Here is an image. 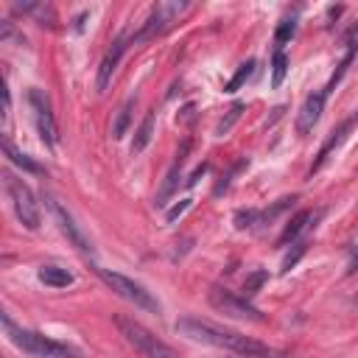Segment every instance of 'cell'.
I'll use <instances>...</instances> for the list:
<instances>
[{
  "label": "cell",
  "mask_w": 358,
  "mask_h": 358,
  "mask_svg": "<svg viewBox=\"0 0 358 358\" xmlns=\"http://www.w3.org/2000/svg\"><path fill=\"white\" fill-rule=\"evenodd\" d=\"M176 333L179 336H187L193 341H201V344H210V347H221V350H229L235 355H280L277 350H271L268 344L263 341H255L249 336H241L235 330H224L213 322H201L196 316H182L176 322Z\"/></svg>",
  "instance_id": "1"
},
{
  "label": "cell",
  "mask_w": 358,
  "mask_h": 358,
  "mask_svg": "<svg viewBox=\"0 0 358 358\" xmlns=\"http://www.w3.org/2000/svg\"><path fill=\"white\" fill-rule=\"evenodd\" d=\"M3 327H6V336L28 355H36V358H84L76 347L64 344V341H56L50 336H42L36 330H25V327H17L11 322L8 313H3Z\"/></svg>",
  "instance_id": "2"
},
{
  "label": "cell",
  "mask_w": 358,
  "mask_h": 358,
  "mask_svg": "<svg viewBox=\"0 0 358 358\" xmlns=\"http://www.w3.org/2000/svg\"><path fill=\"white\" fill-rule=\"evenodd\" d=\"M115 324L120 330V336L143 355V358H179V352L165 344L162 338H157L148 327H143L140 322H134L131 316H115Z\"/></svg>",
  "instance_id": "3"
},
{
  "label": "cell",
  "mask_w": 358,
  "mask_h": 358,
  "mask_svg": "<svg viewBox=\"0 0 358 358\" xmlns=\"http://www.w3.org/2000/svg\"><path fill=\"white\" fill-rule=\"evenodd\" d=\"M3 185H6V193H8V199H11V207H14L17 218H20V224H22L25 229H39L42 213H39V204H36L31 187H28L22 179H17L11 171L3 173Z\"/></svg>",
  "instance_id": "4"
},
{
  "label": "cell",
  "mask_w": 358,
  "mask_h": 358,
  "mask_svg": "<svg viewBox=\"0 0 358 358\" xmlns=\"http://www.w3.org/2000/svg\"><path fill=\"white\" fill-rule=\"evenodd\" d=\"M98 277L126 302H131L134 308H143V310H151V313H159V302L151 296V291H145V285L134 282L131 277L126 274H117V271H109V268H95Z\"/></svg>",
  "instance_id": "5"
},
{
  "label": "cell",
  "mask_w": 358,
  "mask_h": 358,
  "mask_svg": "<svg viewBox=\"0 0 358 358\" xmlns=\"http://www.w3.org/2000/svg\"><path fill=\"white\" fill-rule=\"evenodd\" d=\"M182 11H187V3H185V0H162V3H157V6L151 8V14H148L145 25L134 34V42H143V39H151V36L168 31L171 22H173Z\"/></svg>",
  "instance_id": "6"
},
{
  "label": "cell",
  "mask_w": 358,
  "mask_h": 358,
  "mask_svg": "<svg viewBox=\"0 0 358 358\" xmlns=\"http://www.w3.org/2000/svg\"><path fill=\"white\" fill-rule=\"evenodd\" d=\"M210 305H213L215 310H221L224 316H232V319L263 322V313H260L246 296H238V294L224 291V288H213V291H210Z\"/></svg>",
  "instance_id": "7"
},
{
  "label": "cell",
  "mask_w": 358,
  "mask_h": 358,
  "mask_svg": "<svg viewBox=\"0 0 358 358\" xmlns=\"http://www.w3.org/2000/svg\"><path fill=\"white\" fill-rule=\"evenodd\" d=\"M28 103L34 109V120H36V131L42 137L45 145H56V120H53V112H50V101L42 90H31L28 92Z\"/></svg>",
  "instance_id": "8"
},
{
  "label": "cell",
  "mask_w": 358,
  "mask_h": 358,
  "mask_svg": "<svg viewBox=\"0 0 358 358\" xmlns=\"http://www.w3.org/2000/svg\"><path fill=\"white\" fill-rule=\"evenodd\" d=\"M45 204H48V210L53 213V218H56V224H59V229H62V235L78 249V252H92V246H90V241L84 238V232L78 229V224L73 221V215L56 201V199H50V196H45Z\"/></svg>",
  "instance_id": "9"
},
{
  "label": "cell",
  "mask_w": 358,
  "mask_h": 358,
  "mask_svg": "<svg viewBox=\"0 0 358 358\" xmlns=\"http://www.w3.org/2000/svg\"><path fill=\"white\" fill-rule=\"evenodd\" d=\"M187 151H190V140H185V143L179 145V151H176V157H173V165L168 168L165 182H162V187H159V193H157V199H154V204H157V207H165V204H168V199L176 193L179 179H182V165H185V159H187Z\"/></svg>",
  "instance_id": "10"
},
{
  "label": "cell",
  "mask_w": 358,
  "mask_h": 358,
  "mask_svg": "<svg viewBox=\"0 0 358 358\" xmlns=\"http://www.w3.org/2000/svg\"><path fill=\"white\" fill-rule=\"evenodd\" d=\"M324 98H327V92H324V90L310 92V95L305 98V103L299 106V115H296V131H299V134L313 131V126H316V123H319V117H322Z\"/></svg>",
  "instance_id": "11"
},
{
  "label": "cell",
  "mask_w": 358,
  "mask_h": 358,
  "mask_svg": "<svg viewBox=\"0 0 358 358\" xmlns=\"http://www.w3.org/2000/svg\"><path fill=\"white\" fill-rule=\"evenodd\" d=\"M355 123H358V112H352L347 120H341V123H338V129H333V131H330V137H327V140H324V145L319 148V157H316V159H313V165H310V173H316V171L324 165V159H327V157H330V154H333V151L347 140V134L355 129Z\"/></svg>",
  "instance_id": "12"
},
{
  "label": "cell",
  "mask_w": 358,
  "mask_h": 358,
  "mask_svg": "<svg viewBox=\"0 0 358 358\" xmlns=\"http://www.w3.org/2000/svg\"><path fill=\"white\" fill-rule=\"evenodd\" d=\"M123 50H126V36H117V39L112 42V48L103 53V59H101V64H98V81H95L98 92H103V90L109 87V81H112V73L117 70Z\"/></svg>",
  "instance_id": "13"
},
{
  "label": "cell",
  "mask_w": 358,
  "mask_h": 358,
  "mask_svg": "<svg viewBox=\"0 0 358 358\" xmlns=\"http://www.w3.org/2000/svg\"><path fill=\"white\" fill-rule=\"evenodd\" d=\"M151 137H154V109H151V112H145L143 123L137 126L134 140H131V154H143V151H145V145L151 143Z\"/></svg>",
  "instance_id": "14"
},
{
  "label": "cell",
  "mask_w": 358,
  "mask_h": 358,
  "mask_svg": "<svg viewBox=\"0 0 358 358\" xmlns=\"http://www.w3.org/2000/svg\"><path fill=\"white\" fill-rule=\"evenodd\" d=\"M39 280L45 285H50V288H67V285H73V274L67 268H62V266H42L39 268Z\"/></svg>",
  "instance_id": "15"
},
{
  "label": "cell",
  "mask_w": 358,
  "mask_h": 358,
  "mask_svg": "<svg viewBox=\"0 0 358 358\" xmlns=\"http://www.w3.org/2000/svg\"><path fill=\"white\" fill-rule=\"evenodd\" d=\"M308 221H313V213H308V210H299V213L291 218V224L282 229V235H280V246H288L291 241H296V238H299V232L308 227Z\"/></svg>",
  "instance_id": "16"
},
{
  "label": "cell",
  "mask_w": 358,
  "mask_h": 358,
  "mask_svg": "<svg viewBox=\"0 0 358 358\" xmlns=\"http://www.w3.org/2000/svg\"><path fill=\"white\" fill-rule=\"evenodd\" d=\"M3 151H6V157H8V159H11L14 165H20L22 171H28V173H42V165H39V162H34V159H31L28 154L17 151V148H14V145H11L8 140L3 143Z\"/></svg>",
  "instance_id": "17"
},
{
  "label": "cell",
  "mask_w": 358,
  "mask_h": 358,
  "mask_svg": "<svg viewBox=\"0 0 358 358\" xmlns=\"http://www.w3.org/2000/svg\"><path fill=\"white\" fill-rule=\"evenodd\" d=\"M131 109H134V98H129V101L117 109V117H115V123H112V137H115V140H120V137L126 134V129H129V123H131Z\"/></svg>",
  "instance_id": "18"
},
{
  "label": "cell",
  "mask_w": 358,
  "mask_h": 358,
  "mask_svg": "<svg viewBox=\"0 0 358 358\" xmlns=\"http://www.w3.org/2000/svg\"><path fill=\"white\" fill-rule=\"evenodd\" d=\"M255 73V59H249V62H243L238 70H235V76L227 81V87H224V92H238L243 84H246V78Z\"/></svg>",
  "instance_id": "19"
},
{
  "label": "cell",
  "mask_w": 358,
  "mask_h": 358,
  "mask_svg": "<svg viewBox=\"0 0 358 358\" xmlns=\"http://www.w3.org/2000/svg\"><path fill=\"white\" fill-rule=\"evenodd\" d=\"M14 8L22 11V14H34L39 20V25H45V20L50 25V20H53V11L48 6H42V3H14Z\"/></svg>",
  "instance_id": "20"
},
{
  "label": "cell",
  "mask_w": 358,
  "mask_h": 358,
  "mask_svg": "<svg viewBox=\"0 0 358 358\" xmlns=\"http://www.w3.org/2000/svg\"><path fill=\"white\" fill-rule=\"evenodd\" d=\"M285 73H288V56L282 50H277L274 59H271V87H280Z\"/></svg>",
  "instance_id": "21"
},
{
  "label": "cell",
  "mask_w": 358,
  "mask_h": 358,
  "mask_svg": "<svg viewBox=\"0 0 358 358\" xmlns=\"http://www.w3.org/2000/svg\"><path fill=\"white\" fill-rule=\"evenodd\" d=\"M294 31H296V20H294V17H285V20H280V25H277V31H274V39H277V45H285V42L294 36Z\"/></svg>",
  "instance_id": "22"
},
{
  "label": "cell",
  "mask_w": 358,
  "mask_h": 358,
  "mask_svg": "<svg viewBox=\"0 0 358 358\" xmlns=\"http://www.w3.org/2000/svg\"><path fill=\"white\" fill-rule=\"evenodd\" d=\"M241 112H243V103H235V106H232V109L227 112V117H224V120H221V123L215 126V134H218V137H224V134H227V131H229V129H232V126L238 123Z\"/></svg>",
  "instance_id": "23"
},
{
  "label": "cell",
  "mask_w": 358,
  "mask_h": 358,
  "mask_svg": "<svg viewBox=\"0 0 358 358\" xmlns=\"http://www.w3.org/2000/svg\"><path fill=\"white\" fill-rule=\"evenodd\" d=\"M266 277H268V274H266L263 268L252 271V274H249V277L243 280V296H252V294H255V291H257V288H260V285L266 282Z\"/></svg>",
  "instance_id": "24"
},
{
  "label": "cell",
  "mask_w": 358,
  "mask_h": 358,
  "mask_svg": "<svg viewBox=\"0 0 358 358\" xmlns=\"http://www.w3.org/2000/svg\"><path fill=\"white\" fill-rule=\"evenodd\" d=\"M190 204H193L190 199H182V201H176V204H173V207H171V210L165 213V221H168V224H173V221H176L179 215H185V213L190 210Z\"/></svg>",
  "instance_id": "25"
},
{
  "label": "cell",
  "mask_w": 358,
  "mask_h": 358,
  "mask_svg": "<svg viewBox=\"0 0 358 358\" xmlns=\"http://www.w3.org/2000/svg\"><path fill=\"white\" fill-rule=\"evenodd\" d=\"M302 252H305V246H302V243H296V249H294V255H288V257L282 260V271H288V268H291V266H294V263H296V260L302 257Z\"/></svg>",
  "instance_id": "26"
},
{
  "label": "cell",
  "mask_w": 358,
  "mask_h": 358,
  "mask_svg": "<svg viewBox=\"0 0 358 358\" xmlns=\"http://www.w3.org/2000/svg\"><path fill=\"white\" fill-rule=\"evenodd\" d=\"M358 268V235H355V241H352V246H350V266H347V274H352Z\"/></svg>",
  "instance_id": "27"
},
{
  "label": "cell",
  "mask_w": 358,
  "mask_h": 358,
  "mask_svg": "<svg viewBox=\"0 0 358 358\" xmlns=\"http://www.w3.org/2000/svg\"><path fill=\"white\" fill-rule=\"evenodd\" d=\"M204 171H207V165H204V162H201V165H199V168H196V171H193V176H190V179H187V185H196V179H199V176H201V173H204Z\"/></svg>",
  "instance_id": "28"
},
{
  "label": "cell",
  "mask_w": 358,
  "mask_h": 358,
  "mask_svg": "<svg viewBox=\"0 0 358 358\" xmlns=\"http://www.w3.org/2000/svg\"><path fill=\"white\" fill-rule=\"evenodd\" d=\"M232 358H282V352L280 355H232Z\"/></svg>",
  "instance_id": "29"
}]
</instances>
